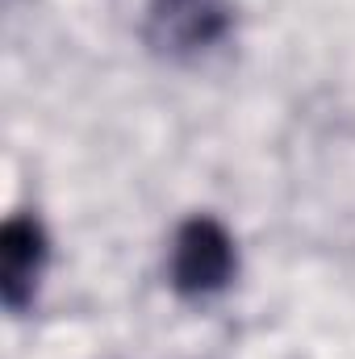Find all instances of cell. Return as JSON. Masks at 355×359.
<instances>
[{"mask_svg":"<svg viewBox=\"0 0 355 359\" xmlns=\"http://www.w3.org/2000/svg\"><path fill=\"white\" fill-rule=\"evenodd\" d=\"M234 29L230 0H151L147 42L168 59H196L222 46Z\"/></svg>","mask_w":355,"mask_h":359,"instance_id":"7a4b0ae2","label":"cell"},{"mask_svg":"<svg viewBox=\"0 0 355 359\" xmlns=\"http://www.w3.org/2000/svg\"><path fill=\"white\" fill-rule=\"evenodd\" d=\"M46 268V230L29 213H13L0 230V297L8 313H21Z\"/></svg>","mask_w":355,"mask_h":359,"instance_id":"3957f363","label":"cell"},{"mask_svg":"<svg viewBox=\"0 0 355 359\" xmlns=\"http://www.w3.org/2000/svg\"><path fill=\"white\" fill-rule=\"evenodd\" d=\"M234 271H239V251H234L230 230L217 217L196 213L176 230L168 276L180 297H192V301L213 297L234 280Z\"/></svg>","mask_w":355,"mask_h":359,"instance_id":"6da1fadb","label":"cell"}]
</instances>
